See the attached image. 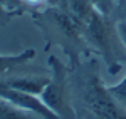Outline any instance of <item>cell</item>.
Instances as JSON below:
<instances>
[{
	"mask_svg": "<svg viewBox=\"0 0 126 119\" xmlns=\"http://www.w3.org/2000/svg\"><path fill=\"white\" fill-rule=\"evenodd\" d=\"M34 22L46 32L49 39L62 47L71 59V67H78L81 64V55L91 50L86 44L82 25L66 10L49 5L39 13L34 15Z\"/></svg>",
	"mask_w": 126,
	"mask_h": 119,
	"instance_id": "6da1fadb",
	"label": "cell"
},
{
	"mask_svg": "<svg viewBox=\"0 0 126 119\" xmlns=\"http://www.w3.org/2000/svg\"><path fill=\"white\" fill-rule=\"evenodd\" d=\"M91 62L86 69L71 79L72 86V101L76 99L89 119H126V111L118 106V102L108 92V86L97 76V70L93 69Z\"/></svg>",
	"mask_w": 126,
	"mask_h": 119,
	"instance_id": "7a4b0ae2",
	"label": "cell"
},
{
	"mask_svg": "<svg viewBox=\"0 0 126 119\" xmlns=\"http://www.w3.org/2000/svg\"><path fill=\"white\" fill-rule=\"evenodd\" d=\"M82 32L87 47L106 62L111 76H116L126 64V47L118 35L116 22L96 9L82 24Z\"/></svg>",
	"mask_w": 126,
	"mask_h": 119,
	"instance_id": "3957f363",
	"label": "cell"
},
{
	"mask_svg": "<svg viewBox=\"0 0 126 119\" xmlns=\"http://www.w3.org/2000/svg\"><path fill=\"white\" fill-rule=\"evenodd\" d=\"M49 67H50V80L47 87L42 91L40 99L61 119H78V111L72 101L69 69L56 55H49Z\"/></svg>",
	"mask_w": 126,
	"mask_h": 119,
	"instance_id": "277c9868",
	"label": "cell"
},
{
	"mask_svg": "<svg viewBox=\"0 0 126 119\" xmlns=\"http://www.w3.org/2000/svg\"><path fill=\"white\" fill-rule=\"evenodd\" d=\"M0 97L12 102L17 107L30 111L34 114H39L44 119H61L56 112H52L44 104V101L40 99V96L30 94V92H24V91H19L15 87H9V86L2 84V82H0Z\"/></svg>",
	"mask_w": 126,
	"mask_h": 119,
	"instance_id": "5b68a950",
	"label": "cell"
},
{
	"mask_svg": "<svg viewBox=\"0 0 126 119\" xmlns=\"http://www.w3.org/2000/svg\"><path fill=\"white\" fill-rule=\"evenodd\" d=\"M49 80H50V76H19L14 79H0V82L9 86V87H15V89L24 91V92L40 96L42 91L47 87Z\"/></svg>",
	"mask_w": 126,
	"mask_h": 119,
	"instance_id": "8992f818",
	"label": "cell"
},
{
	"mask_svg": "<svg viewBox=\"0 0 126 119\" xmlns=\"http://www.w3.org/2000/svg\"><path fill=\"white\" fill-rule=\"evenodd\" d=\"M34 57H35V50L32 47L24 49L19 54H0V76L29 64L30 60H34Z\"/></svg>",
	"mask_w": 126,
	"mask_h": 119,
	"instance_id": "52a82bcc",
	"label": "cell"
},
{
	"mask_svg": "<svg viewBox=\"0 0 126 119\" xmlns=\"http://www.w3.org/2000/svg\"><path fill=\"white\" fill-rule=\"evenodd\" d=\"M0 119H44L39 114L14 106L12 102L0 97Z\"/></svg>",
	"mask_w": 126,
	"mask_h": 119,
	"instance_id": "ba28073f",
	"label": "cell"
},
{
	"mask_svg": "<svg viewBox=\"0 0 126 119\" xmlns=\"http://www.w3.org/2000/svg\"><path fill=\"white\" fill-rule=\"evenodd\" d=\"M29 5L24 3V0H0V24H5L10 17L25 13Z\"/></svg>",
	"mask_w": 126,
	"mask_h": 119,
	"instance_id": "9c48e42d",
	"label": "cell"
},
{
	"mask_svg": "<svg viewBox=\"0 0 126 119\" xmlns=\"http://www.w3.org/2000/svg\"><path fill=\"white\" fill-rule=\"evenodd\" d=\"M108 92L111 94V97L118 102L119 107L126 111V76L114 86H108Z\"/></svg>",
	"mask_w": 126,
	"mask_h": 119,
	"instance_id": "30bf717a",
	"label": "cell"
},
{
	"mask_svg": "<svg viewBox=\"0 0 126 119\" xmlns=\"http://www.w3.org/2000/svg\"><path fill=\"white\" fill-rule=\"evenodd\" d=\"M93 3L96 5V9L106 15H111L113 10L116 7V0H93Z\"/></svg>",
	"mask_w": 126,
	"mask_h": 119,
	"instance_id": "8fae6325",
	"label": "cell"
},
{
	"mask_svg": "<svg viewBox=\"0 0 126 119\" xmlns=\"http://www.w3.org/2000/svg\"><path fill=\"white\" fill-rule=\"evenodd\" d=\"M116 30H118V35H119L121 42H123V45L126 47V20H118Z\"/></svg>",
	"mask_w": 126,
	"mask_h": 119,
	"instance_id": "7c38bea8",
	"label": "cell"
},
{
	"mask_svg": "<svg viewBox=\"0 0 126 119\" xmlns=\"http://www.w3.org/2000/svg\"><path fill=\"white\" fill-rule=\"evenodd\" d=\"M44 2H49V0H24V3L29 5V7H39Z\"/></svg>",
	"mask_w": 126,
	"mask_h": 119,
	"instance_id": "4fadbf2b",
	"label": "cell"
},
{
	"mask_svg": "<svg viewBox=\"0 0 126 119\" xmlns=\"http://www.w3.org/2000/svg\"><path fill=\"white\" fill-rule=\"evenodd\" d=\"M119 3H121V5H125V3H126V0H119Z\"/></svg>",
	"mask_w": 126,
	"mask_h": 119,
	"instance_id": "5bb4252c",
	"label": "cell"
}]
</instances>
